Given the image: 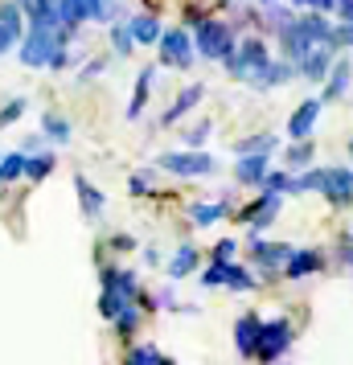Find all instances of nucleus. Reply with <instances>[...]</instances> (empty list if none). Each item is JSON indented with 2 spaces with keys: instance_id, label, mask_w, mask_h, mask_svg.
I'll list each match as a JSON object with an SVG mask.
<instances>
[{
  "instance_id": "nucleus-54",
  "label": "nucleus",
  "mask_w": 353,
  "mask_h": 365,
  "mask_svg": "<svg viewBox=\"0 0 353 365\" xmlns=\"http://www.w3.org/2000/svg\"><path fill=\"white\" fill-rule=\"evenodd\" d=\"M349 156H353V140H349Z\"/></svg>"
},
{
  "instance_id": "nucleus-27",
  "label": "nucleus",
  "mask_w": 353,
  "mask_h": 365,
  "mask_svg": "<svg viewBox=\"0 0 353 365\" xmlns=\"http://www.w3.org/2000/svg\"><path fill=\"white\" fill-rule=\"evenodd\" d=\"M74 189H78V201H83V217H91V222H95V217L103 214V201H107V197H103L99 189H95V185L86 181L83 173L74 177Z\"/></svg>"
},
{
  "instance_id": "nucleus-3",
  "label": "nucleus",
  "mask_w": 353,
  "mask_h": 365,
  "mask_svg": "<svg viewBox=\"0 0 353 365\" xmlns=\"http://www.w3.org/2000/svg\"><path fill=\"white\" fill-rule=\"evenodd\" d=\"M296 341V329L287 316H271L259 324V341H255V361H280L287 357V349Z\"/></svg>"
},
{
  "instance_id": "nucleus-47",
  "label": "nucleus",
  "mask_w": 353,
  "mask_h": 365,
  "mask_svg": "<svg viewBox=\"0 0 353 365\" xmlns=\"http://www.w3.org/2000/svg\"><path fill=\"white\" fill-rule=\"evenodd\" d=\"M235 250H238L235 238H218L214 242V259H235Z\"/></svg>"
},
{
  "instance_id": "nucleus-5",
  "label": "nucleus",
  "mask_w": 353,
  "mask_h": 365,
  "mask_svg": "<svg viewBox=\"0 0 353 365\" xmlns=\"http://www.w3.org/2000/svg\"><path fill=\"white\" fill-rule=\"evenodd\" d=\"M156 50H160V66H168V70H189L193 58H198L193 34H189V29H160Z\"/></svg>"
},
{
  "instance_id": "nucleus-31",
  "label": "nucleus",
  "mask_w": 353,
  "mask_h": 365,
  "mask_svg": "<svg viewBox=\"0 0 353 365\" xmlns=\"http://www.w3.org/2000/svg\"><path fill=\"white\" fill-rule=\"evenodd\" d=\"M275 148H280V135L259 132V135H247V140H238V144H235V156H242V152H275Z\"/></svg>"
},
{
  "instance_id": "nucleus-57",
  "label": "nucleus",
  "mask_w": 353,
  "mask_h": 365,
  "mask_svg": "<svg viewBox=\"0 0 353 365\" xmlns=\"http://www.w3.org/2000/svg\"><path fill=\"white\" fill-rule=\"evenodd\" d=\"M349 173H353V168H349Z\"/></svg>"
},
{
  "instance_id": "nucleus-58",
  "label": "nucleus",
  "mask_w": 353,
  "mask_h": 365,
  "mask_svg": "<svg viewBox=\"0 0 353 365\" xmlns=\"http://www.w3.org/2000/svg\"><path fill=\"white\" fill-rule=\"evenodd\" d=\"M349 234H353V230H349Z\"/></svg>"
},
{
  "instance_id": "nucleus-39",
  "label": "nucleus",
  "mask_w": 353,
  "mask_h": 365,
  "mask_svg": "<svg viewBox=\"0 0 353 365\" xmlns=\"http://www.w3.org/2000/svg\"><path fill=\"white\" fill-rule=\"evenodd\" d=\"M210 132H214V119H202V123H193V128L181 135V144H185V148H202L205 140H210Z\"/></svg>"
},
{
  "instance_id": "nucleus-44",
  "label": "nucleus",
  "mask_w": 353,
  "mask_h": 365,
  "mask_svg": "<svg viewBox=\"0 0 353 365\" xmlns=\"http://www.w3.org/2000/svg\"><path fill=\"white\" fill-rule=\"evenodd\" d=\"M25 107H29V99H13L9 107H0V128H9V123H17V119L25 115Z\"/></svg>"
},
{
  "instance_id": "nucleus-13",
  "label": "nucleus",
  "mask_w": 353,
  "mask_h": 365,
  "mask_svg": "<svg viewBox=\"0 0 353 365\" xmlns=\"http://www.w3.org/2000/svg\"><path fill=\"white\" fill-rule=\"evenodd\" d=\"M333 58H337V50H329V46L320 41V46H312V50L296 62V74L308 78V83H324V74H329V66H333Z\"/></svg>"
},
{
  "instance_id": "nucleus-52",
  "label": "nucleus",
  "mask_w": 353,
  "mask_h": 365,
  "mask_svg": "<svg viewBox=\"0 0 353 365\" xmlns=\"http://www.w3.org/2000/svg\"><path fill=\"white\" fill-rule=\"evenodd\" d=\"M287 4H292V9H308V4H312V0H287Z\"/></svg>"
},
{
  "instance_id": "nucleus-40",
  "label": "nucleus",
  "mask_w": 353,
  "mask_h": 365,
  "mask_svg": "<svg viewBox=\"0 0 353 365\" xmlns=\"http://www.w3.org/2000/svg\"><path fill=\"white\" fill-rule=\"evenodd\" d=\"M0 21H4L9 29L25 34V21H21V4H17V0H0Z\"/></svg>"
},
{
  "instance_id": "nucleus-33",
  "label": "nucleus",
  "mask_w": 353,
  "mask_h": 365,
  "mask_svg": "<svg viewBox=\"0 0 353 365\" xmlns=\"http://www.w3.org/2000/svg\"><path fill=\"white\" fill-rule=\"evenodd\" d=\"M25 177V152H9V156H0V185L17 181Z\"/></svg>"
},
{
  "instance_id": "nucleus-15",
  "label": "nucleus",
  "mask_w": 353,
  "mask_h": 365,
  "mask_svg": "<svg viewBox=\"0 0 353 365\" xmlns=\"http://www.w3.org/2000/svg\"><path fill=\"white\" fill-rule=\"evenodd\" d=\"M275 37H280V53H284L287 62H300L304 53L317 46V41H312V37H308V34L300 29V25H296V17L287 21L284 29H275Z\"/></svg>"
},
{
  "instance_id": "nucleus-22",
  "label": "nucleus",
  "mask_w": 353,
  "mask_h": 365,
  "mask_svg": "<svg viewBox=\"0 0 353 365\" xmlns=\"http://www.w3.org/2000/svg\"><path fill=\"white\" fill-rule=\"evenodd\" d=\"M140 320H144V308L140 304H123L116 316H111V329H116V336H123V341H132L135 332H140Z\"/></svg>"
},
{
  "instance_id": "nucleus-19",
  "label": "nucleus",
  "mask_w": 353,
  "mask_h": 365,
  "mask_svg": "<svg viewBox=\"0 0 353 365\" xmlns=\"http://www.w3.org/2000/svg\"><path fill=\"white\" fill-rule=\"evenodd\" d=\"M259 324H263V316H259V312H242L235 320V349H238V357H255Z\"/></svg>"
},
{
  "instance_id": "nucleus-9",
  "label": "nucleus",
  "mask_w": 353,
  "mask_h": 365,
  "mask_svg": "<svg viewBox=\"0 0 353 365\" xmlns=\"http://www.w3.org/2000/svg\"><path fill=\"white\" fill-rule=\"evenodd\" d=\"M320 197L329 201L333 210H349L353 205V173L345 165L324 168V185H320Z\"/></svg>"
},
{
  "instance_id": "nucleus-46",
  "label": "nucleus",
  "mask_w": 353,
  "mask_h": 365,
  "mask_svg": "<svg viewBox=\"0 0 353 365\" xmlns=\"http://www.w3.org/2000/svg\"><path fill=\"white\" fill-rule=\"evenodd\" d=\"M17 41H21V34H17V29H9V25L0 21V53H9Z\"/></svg>"
},
{
  "instance_id": "nucleus-18",
  "label": "nucleus",
  "mask_w": 353,
  "mask_h": 365,
  "mask_svg": "<svg viewBox=\"0 0 353 365\" xmlns=\"http://www.w3.org/2000/svg\"><path fill=\"white\" fill-rule=\"evenodd\" d=\"M202 99H205V83H189L185 91H181V95L173 99V107H168L165 115H160V128H173L177 119H185V115H189V111H193V107H198Z\"/></svg>"
},
{
  "instance_id": "nucleus-10",
  "label": "nucleus",
  "mask_w": 353,
  "mask_h": 365,
  "mask_svg": "<svg viewBox=\"0 0 353 365\" xmlns=\"http://www.w3.org/2000/svg\"><path fill=\"white\" fill-rule=\"evenodd\" d=\"M53 50H58V41H53V29L29 25V34H21V62H25V66H46Z\"/></svg>"
},
{
  "instance_id": "nucleus-38",
  "label": "nucleus",
  "mask_w": 353,
  "mask_h": 365,
  "mask_svg": "<svg viewBox=\"0 0 353 365\" xmlns=\"http://www.w3.org/2000/svg\"><path fill=\"white\" fill-rule=\"evenodd\" d=\"M58 21H62V25H83L86 21L83 0H58Z\"/></svg>"
},
{
  "instance_id": "nucleus-32",
  "label": "nucleus",
  "mask_w": 353,
  "mask_h": 365,
  "mask_svg": "<svg viewBox=\"0 0 353 365\" xmlns=\"http://www.w3.org/2000/svg\"><path fill=\"white\" fill-rule=\"evenodd\" d=\"M86 21H116L119 17V0H83Z\"/></svg>"
},
{
  "instance_id": "nucleus-56",
  "label": "nucleus",
  "mask_w": 353,
  "mask_h": 365,
  "mask_svg": "<svg viewBox=\"0 0 353 365\" xmlns=\"http://www.w3.org/2000/svg\"><path fill=\"white\" fill-rule=\"evenodd\" d=\"M259 4H267V0H259Z\"/></svg>"
},
{
  "instance_id": "nucleus-41",
  "label": "nucleus",
  "mask_w": 353,
  "mask_h": 365,
  "mask_svg": "<svg viewBox=\"0 0 353 365\" xmlns=\"http://www.w3.org/2000/svg\"><path fill=\"white\" fill-rule=\"evenodd\" d=\"M128 361H132V365H140V361H165L168 365V357L156 345H132V349H128Z\"/></svg>"
},
{
  "instance_id": "nucleus-25",
  "label": "nucleus",
  "mask_w": 353,
  "mask_h": 365,
  "mask_svg": "<svg viewBox=\"0 0 353 365\" xmlns=\"http://www.w3.org/2000/svg\"><path fill=\"white\" fill-rule=\"evenodd\" d=\"M21 13L29 17V25H41V29H53V25H62V21H58V0H29Z\"/></svg>"
},
{
  "instance_id": "nucleus-51",
  "label": "nucleus",
  "mask_w": 353,
  "mask_h": 365,
  "mask_svg": "<svg viewBox=\"0 0 353 365\" xmlns=\"http://www.w3.org/2000/svg\"><path fill=\"white\" fill-rule=\"evenodd\" d=\"M308 9H317V13H329V17H333L337 0H312V4H308Z\"/></svg>"
},
{
  "instance_id": "nucleus-24",
  "label": "nucleus",
  "mask_w": 353,
  "mask_h": 365,
  "mask_svg": "<svg viewBox=\"0 0 353 365\" xmlns=\"http://www.w3.org/2000/svg\"><path fill=\"white\" fill-rule=\"evenodd\" d=\"M230 214V201H193L189 205V217H193V226H214V222H222V217Z\"/></svg>"
},
{
  "instance_id": "nucleus-43",
  "label": "nucleus",
  "mask_w": 353,
  "mask_h": 365,
  "mask_svg": "<svg viewBox=\"0 0 353 365\" xmlns=\"http://www.w3.org/2000/svg\"><path fill=\"white\" fill-rule=\"evenodd\" d=\"M222 275H226V259H210V267L202 271V287H222Z\"/></svg>"
},
{
  "instance_id": "nucleus-26",
  "label": "nucleus",
  "mask_w": 353,
  "mask_h": 365,
  "mask_svg": "<svg viewBox=\"0 0 353 365\" xmlns=\"http://www.w3.org/2000/svg\"><path fill=\"white\" fill-rule=\"evenodd\" d=\"M152 78H156V66H144L140 78H135V91H132V103H128V119H140L144 107H148V91H152Z\"/></svg>"
},
{
  "instance_id": "nucleus-48",
  "label": "nucleus",
  "mask_w": 353,
  "mask_h": 365,
  "mask_svg": "<svg viewBox=\"0 0 353 365\" xmlns=\"http://www.w3.org/2000/svg\"><path fill=\"white\" fill-rule=\"evenodd\" d=\"M103 70H107V58H91V62L83 66V74H78V78H83V83H86V78H99Z\"/></svg>"
},
{
  "instance_id": "nucleus-12",
  "label": "nucleus",
  "mask_w": 353,
  "mask_h": 365,
  "mask_svg": "<svg viewBox=\"0 0 353 365\" xmlns=\"http://www.w3.org/2000/svg\"><path fill=\"white\" fill-rule=\"evenodd\" d=\"M324 95L320 99L324 103H337V99H345L349 95V86H353V62L349 58H333V66H329V74H324Z\"/></svg>"
},
{
  "instance_id": "nucleus-34",
  "label": "nucleus",
  "mask_w": 353,
  "mask_h": 365,
  "mask_svg": "<svg viewBox=\"0 0 353 365\" xmlns=\"http://www.w3.org/2000/svg\"><path fill=\"white\" fill-rule=\"evenodd\" d=\"M111 50H116L119 58H128V53L135 50V37H132V29H128V21H123V25H111Z\"/></svg>"
},
{
  "instance_id": "nucleus-6",
  "label": "nucleus",
  "mask_w": 353,
  "mask_h": 365,
  "mask_svg": "<svg viewBox=\"0 0 353 365\" xmlns=\"http://www.w3.org/2000/svg\"><path fill=\"white\" fill-rule=\"evenodd\" d=\"M287 255H292V242H263V234L247 238V259H251V267H263L267 283L280 279V267H284Z\"/></svg>"
},
{
  "instance_id": "nucleus-17",
  "label": "nucleus",
  "mask_w": 353,
  "mask_h": 365,
  "mask_svg": "<svg viewBox=\"0 0 353 365\" xmlns=\"http://www.w3.org/2000/svg\"><path fill=\"white\" fill-rule=\"evenodd\" d=\"M99 279H103V287H116L123 299H135V296H140V275H135L132 267L107 263V267L99 271Z\"/></svg>"
},
{
  "instance_id": "nucleus-35",
  "label": "nucleus",
  "mask_w": 353,
  "mask_h": 365,
  "mask_svg": "<svg viewBox=\"0 0 353 365\" xmlns=\"http://www.w3.org/2000/svg\"><path fill=\"white\" fill-rule=\"evenodd\" d=\"M324 46H329V50H353V21H337Z\"/></svg>"
},
{
  "instance_id": "nucleus-49",
  "label": "nucleus",
  "mask_w": 353,
  "mask_h": 365,
  "mask_svg": "<svg viewBox=\"0 0 353 365\" xmlns=\"http://www.w3.org/2000/svg\"><path fill=\"white\" fill-rule=\"evenodd\" d=\"M337 21H353V0H337Z\"/></svg>"
},
{
  "instance_id": "nucleus-50",
  "label": "nucleus",
  "mask_w": 353,
  "mask_h": 365,
  "mask_svg": "<svg viewBox=\"0 0 353 365\" xmlns=\"http://www.w3.org/2000/svg\"><path fill=\"white\" fill-rule=\"evenodd\" d=\"M111 250H135V238L119 234V238H111Z\"/></svg>"
},
{
  "instance_id": "nucleus-11",
  "label": "nucleus",
  "mask_w": 353,
  "mask_h": 365,
  "mask_svg": "<svg viewBox=\"0 0 353 365\" xmlns=\"http://www.w3.org/2000/svg\"><path fill=\"white\" fill-rule=\"evenodd\" d=\"M296 78V62H287V58H280V62H267V66H259L255 74H247V86H255V91H275V86H284Z\"/></svg>"
},
{
  "instance_id": "nucleus-4",
  "label": "nucleus",
  "mask_w": 353,
  "mask_h": 365,
  "mask_svg": "<svg viewBox=\"0 0 353 365\" xmlns=\"http://www.w3.org/2000/svg\"><path fill=\"white\" fill-rule=\"evenodd\" d=\"M156 168H165L173 177H210V173H218V160L202 148H181V152H165Z\"/></svg>"
},
{
  "instance_id": "nucleus-42",
  "label": "nucleus",
  "mask_w": 353,
  "mask_h": 365,
  "mask_svg": "<svg viewBox=\"0 0 353 365\" xmlns=\"http://www.w3.org/2000/svg\"><path fill=\"white\" fill-rule=\"evenodd\" d=\"M333 259H337V267H345V271H353V234H341V238H337Z\"/></svg>"
},
{
  "instance_id": "nucleus-23",
  "label": "nucleus",
  "mask_w": 353,
  "mask_h": 365,
  "mask_svg": "<svg viewBox=\"0 0 353 365\" xmlns=\"http://www.w3.org/2000/svg\"><path fill=\"white\" fill-rule=\"evenodd\" d=\"M312 156H317V144H312V135H304V140H292V144L284 148V168L300 173V168L312 165Z\"/></svg>"
},
{
  "instance_id": "nucleus-8",
  "label": "nucleus",
  "mask_w": 353,
  "mask_h": 365,
  "mask_svg": "<svg viewBox=\"0 0 353 365\" xmlns=\"http://www.w3.org/2000/svg\"><path fill=\"white\" fill-rule=\"evenodd\" d=\"M324 267H329V255L320 247H292V255H287L284 267H280V275H284V279H308V275H317Z\"/></svg>"
},
{
  "instance_id": "nucleus-1",
  "label": "nucleus",
  "mask_w": 353,
  "mask_h": 365,
  "mask_svg": "<svg viewBox=\"0 0 353 365\" xmlns=\"http://www.w3.org/2000/svg\"><path fill=\"white\" fill-rule=\"evenodd\" d=\"M238 34L222 17H202L193 25V50L202 53L205 62H222L226 53H235Z\"/></svg>"
},
{
  "instance_id": "nucleus-36",
  "label": "nucleus",
  "mask_w": 353,
  "mask_h": 365,
  "mask_svg": "<svg viewBox=\"0 0 353 365\" xmlns=\"http://www.w3.org/2000/svg\"><path fill=\"white\" fill-rule=\"evenodd\" d=\"M123 304H132V299H123L116 287H103V292H99V316H103V320H111Z\"/></svg>"
},
{
  "instance_id": "nucleus-16",
  "label": "nucleus",
  "mask_w": 353,
  "mask_h": 365,
  "mask_svg": "<svg viewBox=\"0 0 353 365\" xmlns=\"http://www.w3.org/2000/svg\"><path fill=\"white\" fill-rule=\"evenodd\" d=\"M320 111H324V99H304L292 115H287V135L292 140H304V135H312V128H317Z\"/></svg>"
},
{
  "instance_id": "nucleus-53",
  "label": "nucleus",
  "mask_w": 353,
  "mask_h": 365,
  "mask_svg": "<svg viewBox=\"0 0 353 365\" xmlns=\"http://www.w3.org/2000/svg\"><path fill=\"white\" fill-rule=\"evenodd\" d=\"M17 4H21V9H25V4H29V0H17Z\"/></svg>"
},
{
  "instance_id": "nucleus-21",
  "label": "nucleus",
  "mask_w": 353,
  "mask_h": 365,
  "mask_svg": "<svg viewBox=\"0 0 353 365\" xmlns=\"http://www.w3.org/2000/svg\"><path fill=\"white\" fill-rule=\"evenodd\" d=\"M128 29H132L135 46H156V37H160V17H152V13H135V17H128Z\"/></svg>"
},
{
  "instance_id": "nucleus-20",
  "label": "nucleus",
  "mask_w": 353,
  "mask_h": 365,
  "mask_svg": "<svg viewBox=\"0 0 353 365\" xmlns=\"http://www.w3.org/2000/svg\"><path fill=\"white\" fill-rule=\"evenodd\" d=\"M198 263H202V250L193 247V242H181V247H177V255H173V259H168V279H185V275H193V271H198Z\"/></svg>"
},
{
  "instance_id": "nucleus-30",
  "label": "nucleus",
  "mask_w": 353,
  "mask_h": 365,
  "mask_svg": "<svg viewBox=\"0 0 353 365\" xmlns=\"http://www.w3.org/2000/svg\"><path fill=\"white\" fill-rule=\"evenodd\" d=\"M53 168H58L53 152H29V156H25V177H29V181H46Z\"/></svg>"
},
{
  "instance_id": "nucleus-28",
  "label": "nucleus",
  "mask_w": 353,
  "mask_h": 365,
  "mask_svg": "<svg viewBox=\"0 0 353 365\" xmlns=\"http://www.w3.org/2000/svg\"><path fill=\"white\" fill-rule=\"evenodd\" d=\"M222 287H230V292H255V287H259V279L251 275V267H242V263H235V259H226Z\"/></svg>"
},
{
  "instance_id": "nucleus-7",
  "label": "nucleus",
  "mask_w": 353,
  "mask_h": 365,
  "mask_svg": "<svg viewBox=\"0 0 353 365\" xmlns=\"http://www.w3.org/2000/svg\"><path fill=\"white\" fill-rule=\"evenodd\" d=\"M280 210H284V193H271V189H263V193H259L255 201H247L235 217H238V222H247V226H251V234H263L271 222H275V214H280Z\"/></svg>"
},
{
  "instance_id": "nucleus-2",
  "label": "nucleus",
  "mask_w": 353,
  "mask_h": 365,
  "mask_svg": "<svg viewBox=\"0 0 353 365\" xmlns=\"http://www.w3.org/2000/svg\"><path fill=\"white\" fill-rule=\"evenodd\" d=\"M267 62H271V50H267V37H263V34L238 37L235 53H226V58H222V66H226V74H230L235 83H247V74H255V70L267 66Z\"/></svg>"
},
{
  "instance_id": "nucleus-29",
  "label": "nucleus",
  "mask_w": 353,
  "mask_h": 365,
  "mask_svg": "<svg viewBox=\"0 0 353 365\" xmlns=\"http://www.w3.org/2000/svg\"><path fill=\"white\" fill-rule=\"evenodd\" d=\"M70 132H74L70 119H62L58 111H46V115H41V135H46V140H53V144H70Z\"/></svg>"
},
{
  "instance_id": "nucleus-45",
  "label": "nucleus",
  "mask_w": 353,
  "mask_h": 365,
  "mask_svg": "<svg viewBox=\"0 0 353 365\" xmlns=\"http://www.w3.org/2000/svg\"><path fill=\"white\" fill-rule=\"evenodd\" d=\"M148 189H152V173H135L132 181H128V193H132V197H144Z\"/></svg>"
},
{
  "instance_id": "nucleus-55",
  "label": "nucleus",
  "mask_w": 353,
  "mask_h": 365,
  "mask_svg": "<svg viewBox=\"0 0 353 365\" xmlns=\"http://www.w3.org/2000/svg\"><path fill=\"white\" fill-rule=\"evenodd\" d=\"M226 4H235V0H226Z\"/></svg>"
},
{
  "instance_id": "nucleus-14",
  "label": "nucleus",
  "mask_w": 353,
  "mask_h": 365,
  "mask_svg": "<svg viewBox=\"0 0 353 365\" xmlns=\"http://www.w3.org/2000/svg\"><path fill=\"white\" fill-rule=\"evenodd\" d=\"M267 168H271V152H242L235 160V181L259 189V181L267 177Z\"/></svg>"
},
{
  "instance_id": "nucleus-37",
  "label": "nucleus",
  "mask_w": 353,
  "mask_h": 365,
  "mask_svg": "<svg viewBox=\"0 0 353 365\" xmlns=\"http://www.w3.org/2000/svg\"><path fill=\"white\" fill-rule=\"evenodd\" d=\"M287 181H292V168H267V177L259 181V189H271V193H284L287 197Z\"/></svg>"
}]
</instances>
